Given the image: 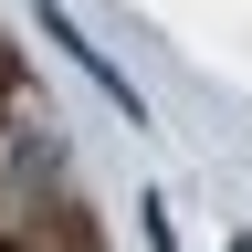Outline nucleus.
I'll use <instances>...</instances> for the list:
<instances>
[{"mask_svg": "<svg viewBox=\"0 0 252 252\" xmlns=\"http://www.w3.org/2000/svg\"><path fill=\"white\" fill-rule=\"evenodd\" d=\"M0 252H105L74 168H63L53 105L32 94V63L11 32H0Z\"/></svg>", "mask_w": 252, "mask_h": 252, "instance_id": "f257e3e1", "label": "nucleus"}]
</instances>
